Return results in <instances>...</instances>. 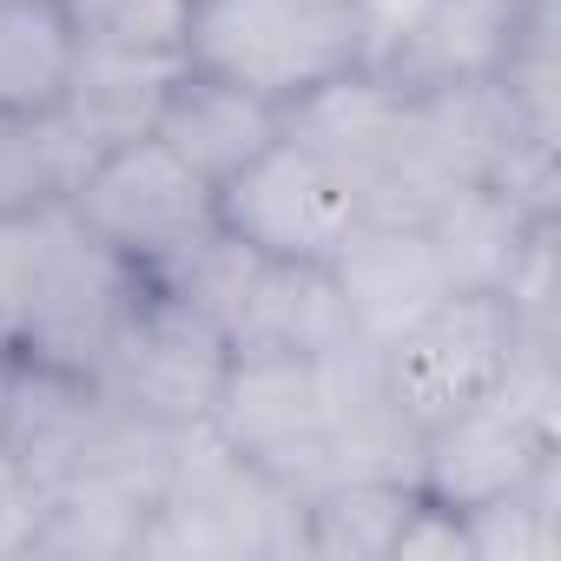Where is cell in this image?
Segmentation results:
<instances>
[{"label": "cell", "instance_id": "603a6c76", "mask_svg": "<svg viewBox=\"0 0 561 561\" xmlns=\"http://www.w3.org/2000/svg\"><path fill=\"white\" fill-rule=\"evenodd\" d=\"M430 8V0H351V14H357V34H364V60H377L416 14Z\"/></svg>", "mask_w": 561, "mask_h": 561}, {"label": "cell", "instance_id": "30bf717a", "mask_svg": "<svg viewBox=\"0 0 561 561\" xmlns=\"http://www.w3.org/2000/svg\"><path fill=\"white\" fill-rule=\"evenodd\" d=\"M225 344L231 351H285V357H331L357 344L351 311L331 264L305 257H257L244 264L231 311H225Z\"/></svg>", "mask_w": 561, "mask_h": 561}, {"label": "cell", "instance_id": "e0dca14e", "mask_svg": "<svg viewBox=\"0 0 561 561\" xmlns=\"http://www.w3.org/2000/svg\"><path fill=\"white\" fill-rule=\"evenodd\" d=\"M416 502V482H331L298 502V554L390 561V541Z\"/></svg>", "mask_w": 561, "mask_h": 561}, {"label": "cell", "instance_id": "6da1fadb", "mask_svg": "<svg viewBox=\"0 0 561 561\" xmlns=\"http://www.w3.org/2000/svg\"><path fill=\"white\" fill-rule=\"evenodd\" d=\"M185 67L291 106L344 67H364L351 0H192Z\"/></svg>", "mask_w": 561, "mask_h": 561}, {"label": "cell", "instance_id": "52a82bcc", "mask_svg": "<svg viewBox=\"0 0 561 561\" xmlns=\"http://www.w3.org/2000/svg\"><path fill=\"white\" fill-rule=\"evenodd\" d=\"M357 225H364L357 185L337 165H324L311 146H298L291 133H277L244 172L218 185V231L257 257L331 264Z\"/></svg>", "mask_w": 561, "mask_h": 561}, {"label": "cell", "instance_id": "ba28073f", "mask_svg": "<svg viewBox=\"0 0 561 561\" xmlns=\"http://www.w3.org/2000/svg\"><path fill=\"white\" fill-rule=\"evenodd\" d=\"M377 357H383V383H390L397 410L423 436L430 423H443L449 410H462L502 383V370L515 357V318L495 291H449L410 331H397Z\"/></svg>", "mask_w": 561, "mask_h": 561}, {"label": "cell", "instance_id": "4fadbf2b", "mask_svg": "<svg viewBox=\"0 0 561 561\" xmlns=\"http://www.w3.org/2000/svg\"><path fill=\"white\" fill-rule=\"evenodd\" d=\"M152 133L211 185H225L231 172H244L277 133H285V106H271L218 73L179 67V80L165 87V106L152 119Z\"/></svg>", "mask_w": 561, "mask_h": 561}, {"label": "cell", "instance_id": "44dd1931", "mask_svg": "<svg viewBox=\"0 0 561 561\" xmlns=\"http://www.w3.org/2000/svg\"><path fill=\"white\" fill-rule=\"evenodd\" d=\"M390 561H469V522L416 489V502L390 541Z\"/></svg>", "mask_w": 561, "mask_h": 561}, {"label": "cell", "instance_id": "277c9868", "mask_svg": "<svg viewBox=\"0 0 561 561\" xmlns=\"http://www.w3.org/2000/svg\"><path fill=\"white\" fill-rule=\"evenodd\" d=\"M205 430L225 449H238L251 469H264L291 502H305L311 489H324V469H331V383H324V357L231 351Z\"/></svg>", "mask_w": 561, "mask_h": 561}, {"label": "cell", "instance_id": "8992f818", "mask_svg": "<svg viewBox=\"0 0 561 561\" xmlns=\"http://www.w3.org/2000/svg\"><path fill=\"white\" fill-rule=\"evenodd\" d=\"M139 264L106 251L60 198L41 211V277H34V305L14 337L21 357H41L54 370L100 377V357L139 291Z\"/></svg>", "mask_w": 561, "mask_h": 561}, {"label": "cell", "instance_id": "7402d4cb", "mask_svg": "<svg viewBox=\"0 0 561 561\" xmlns=\"http://www.w3.org/2000/svg\"><path fill=\"white\" fill-rule=\"evenodd\" d=\"M27 535H34V482L0 449V554H27Z\"/></svg>", "mask_w": 561, "mask_h": 561}, {"label": "cell", "instance_id": "5bb4252c", "mask_svg": "<svg viewBox=\"0 0 561 561\" xmlns=\"http://www.w3.org/2000/svg\"><path fill=\"white\" fill-rule=\"evenodd\" d=\"M522 8L508 0H430V8L364 67H377L403 93H449V87H482L508 47Z\"/></svg>", "mask_w": 561, "mask_h": 561}, {"label": "cell", "instance_id": "9c48e42d", "mask_svg": "<svg viewBox=\"0 0 561 561\" xmlns=\"http://www.w3.org/2000/svg\"><path fill=\"white\" fill-rule=\"evenodd\" d=\"M331 277L344 291L351 331L377 351L456 291L430 225H403V218H364L344 238V251L331 257Z\"/></svg>", "mask_w": 561, "mask_h": 561}, {"label": "cell", "instance_id": "9a60e30c", "mask_svg": "<svg viewBox=\"0 0 561 561\" xmlns=\"http://www.w3.org/2000/svg\"><path fill=\"white\" fill-rule=\"evenodd\" d=\"M80 60L73 0H0V119H54Z\"/></svg>", "mask_w": 561, "mask_h": 561}, {"label": "cell", "instance_id": "7c38bea8", "mask_svg": "<svg viewBox=\"0 0 561 561\" xmlns=\"http://www.w3.org/2000/svg\"><path fill=\"white\" fill-rule=\"evenodd\" d=\"M179 67H185L179 54H139V47H113V41L80 34V60H73V80H67L54 126L87 159L119 146V139H139V133H152Z\"/></svg>", "mask_w": 561, "mask_h": 561}, {"label": "cell", "instance_id": "5b68a950", "mask_svg": "<svg viewBox=\"0 0 561 561\" xmlns=\"http://www.w3.org/2000/svg\"><path fill=\"white\" fill-rule=\"evenodd\" d=\"M225 364H231V344L225 331L185 305L179 291L152 285V277H139V291L100 357V390L146 416V423H165V430H192L211 416V397L225 383Z\"/></svg>", "mask_w": 561, "mask_h": 561}, {"label": "cell", "instance_id": "d6986e66", "mask_svg": "<svg viewBox=\"0 0 561 561\" xmlns=\"http://www.w3.org/2000/svg\"><path fill=\"white\" fill-rule=\"evenodd\" d=\"M73 14H80V34H93V41L185 60L192 0H73Z\"/></svg>", "mask_w": 561, "mask_h": 561}, {"label": "cell", "instance_id": "2e32d148", "mask_svg": "<svg viewBox=\"0 0 561 561\" xmlns=\"http://www.w3.org/2000/svg\"><path fill=\"white\" fill-rule=\"evenodd\" d=\"M535 225H541V211H528V205L508 198L502 185L476 179V185H462L449 205H436L430 238H436V251H443V264H449V285H456V291H495L502 277H508V264H515V251H522V238H528Z\"/></svg>", "mask_w": 561, "mask_h": 561}, {"label": "cell", "instance_id": "ac0fdd59", "mask_svg": "<svg viewBox=\"0 0 561 561\" xmlns=\"http://www.w3.org/2000/svg\"><path fill=\"white\" fill-rule=\"evenodd\" d=\"M87 152L54 119H0V218L67 198Z\"/></svg>", "mask_w": 561, "mask_h": 561}, {"label": "cell", "instance_id": "8fae6325", "mask_svg": "<svg viewBox=\"0 0 561 561\" xmlns=\"http://www.w3.org/2000/svg\"><path fill=\"white\" fill-rule=\"evenodd\" d=\"M403 119H410V93L390 87L377 67H344L324 87H311L305 100L285 106V133L298 146H311L324 165H337L357 185V198L390 165V152L403 139Z\"/></svg>", "mask_w": 561, "mask_h": 561}, {"label": "cell", "instance_id": "3957f363", "mask_svg": "<svg viewBox=\"0 0 561 561\" xmlns=\"http://www.w3.org/2000/svg\"><path fill=\"white\" fill-rule=\"evenodd\" d=\"M60 205L139 271H159L218 231V185L198 179L159 133L93 152Z\"/></svg>", "mask_w": 561, "mask_h": 561}, {"label": "cell", "instance_id": "7a4b0ae2", "mask_svg": "<svg viewBox=\"0 0 561 561\" xmlns=\"http://www.w3.org/2000/svg\"><path fill=\"white\" fill-rule=\"evenodd\" d=\"M133 554H298V502L205 423L179 430Z\"/></svg>", "mask_w": 561, "mask_h": 561}, {"label": "cell", "instance_id": "ffe728a7", "mask_svg": "<svg viewBox=\"0 0 561 561\" xmlns=\"http://www.w3.org/2000/svg\"><path fill=\"white\" fill-rule=\"evenodd\" d=\"M47 211V205H41ZM41 211H8L0 218V357L14 351L27 305H34V277H41Z\"/></svg>", "mask_w": 561, "mask_h": 561}]
</instances>
